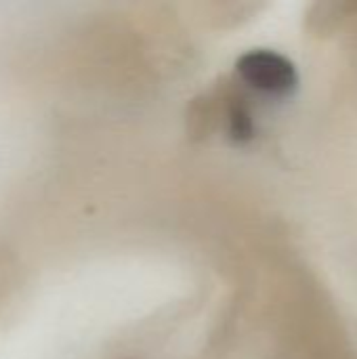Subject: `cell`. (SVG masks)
Returning <instances> with one entry per match:
<instances>
[{
    "mask_svg": "<svg viewBox=\"0 0 357 359\" xmlns=\"http://www.w3.org/2000/svg\"><path fill=\"white\" fill-rule=\"evenodd\" d=\"M238 74L250 88L271 97H288L299 84L292 61L267 48H257L242 55L238 61Z\"/></svg>",
    "mask_w": 357,
    "mask_h": 359,
    "instance_id": "6da1fadb",
    "label": "cell"
},
{
    "mask_svg": "<svg viewBox=\"0 0 357 359\" xmlns=\"http://www.w3.org/2000/svg\"><path fill=\"white\" fill-rule=\"evenodd\" d=\"M231 133L238 141H244V139H250V133H252V126H250V118L248 114L244 111H236L234 118H231Z\"/></svg>",
    "mask_w": 357,
    "mask_h": 359,
    "instance_id": "7a4b0ae2",
    "label": "cell"
}]
</instances>
